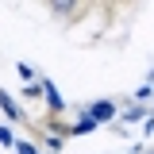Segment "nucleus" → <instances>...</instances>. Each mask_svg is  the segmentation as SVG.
Here are the masks:
<instances>
[{
	"label": "nucleus",
	"instance_id": "nucleus-1",
	"mask_svg": "<svg viewBox=\"0 0 154 154\" xmlns=\"http://www.w3.org/2000/svg\"><path fill=\"white\" fill-rule=\"evenodd\" d=\"M112 112H116V104L112 100H100V104H93V108H89V119H112Z\"/></svg>",
	"mask_w": 154,
	"mask_h": 154
},
{
	"label": "nucleus",
	"instance_id": "nucleus-2",
	"mask_svg": "<svg viewBox=\"0 0 154 154\" xmlns=\"http://www.w3.org/2000/svg\"><path fill=\"white\" fill-rule=\"evenodd\" d=\"M46 100H50V116L62 112V100H58V93H54V85H50V81H46Z\"/></svg>",
	"mask_w": 154,
	"mask_h": 154
},
{
	"label": "nucleus",
	"instance_id": "nucleus-3",
	"mask_svg": "<svg viewBox=\"0 0 154 154\" xmlns=\"http://www.w3.org/2000/svg\"><path fill=\"white\" fill-rule=\"evenodd\" d=\"M50 12H58V16H69V12H81L77 4H50Z\"/></svg>",
	"mask_w": 154,
	"mask_h": 154
},
{
	"label": "nucleus",
	"instance_id": "nucleus-4",
	"mask_svg": "<svg viewBox=\"0 0 154 154\" xmlns=\"http://www.w3.org/2000/svg\"><path fill=\"white\" fill-rule=\"evenodd\" d=\"M0 104H4V112L12 116V119H19V108H12V100H8V93H0Z\"/></svg>",
	"mask_w": 154,
	"mask_h": 154
}]
</instances>
